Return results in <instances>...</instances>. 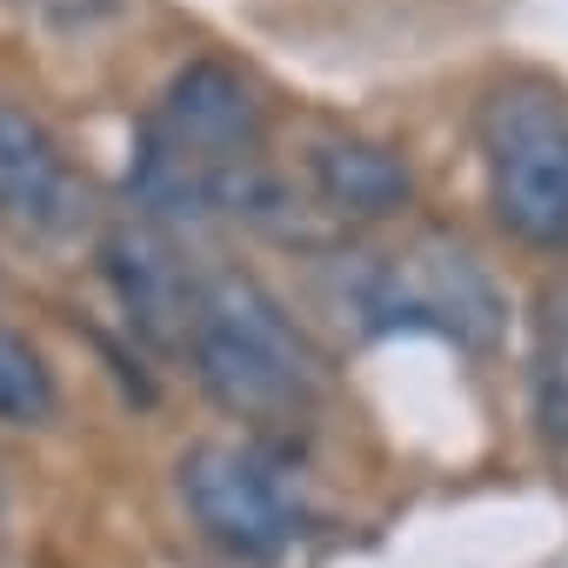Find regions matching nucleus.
<instances>
[{
  "label": "nucleus",
  "instance_id": "obj_1",
  "mask_svg": "<svg viewBox=\"0 0 568 568\" xmlns=\"http://www.w3.org/2000/svg\"><path fill=\"white\" fill-rule=\"evenodd\" d=\"M187 362L201 395L254 428H281V422H302L322 395V362L308 348V335L288 322L254 274H207L201 281V302L187 322Z\"/></svg>",
  "mask_w": 568,
  "mask_h": 568
},
{
  "label": "nucleus",
  "instance_id": "obj_2",
  "mask_svg": "<svg viewBox=\"0 0 568 568\" xmlns=\"http://www.w3.org/2000/svg\"><path fill=\"white\" fill-rule=\"evenodd\" d=\"M481 134V174L495 221L535 247H568V101L548 81H508L475 114Z\"/></svg>",
  "mask_w": 568,
  "mask_h": 568
},
{
  "label": "nucleus",
  "instance_id": "obj_3",
  "mask_svg": "<svg viewBox=\"0 0 568 568\" xmlns=\"http://www.w3.org/2000/svg\"><path fill=\"white\" fill-rule=\"evenodd\" d=\"M355 308L368 315V328H428V335H448L475 355H488L501 342V322H508L495 274L455 234H415L408 247L368 261Z\"/></svg>",
  "mask_w": 568,
  "mask_h": 568
},
{
  "label": "nucleus",
  "instance_id": "obj_4",
  "mask_svg": "<svg viewBox=\"0 0 568 568\" xmlns=\"http://www.w3.org/2000/svg\"><path fill=\"white\" fill-rule=\"evenodd\" d=\"M181 501L194 528L247 568H267L302 535V495L254 442H194L181 455Z\"/></svg>",
  "mask_w": 568,
  "mask_h": 568
},
{
  "label": "nucleus",
  "instance_id": "obj_5",
  "mask_svg": "<svg viewBox=\"0 0 568 568\" xmlns=\"http://www.w3.org/2000/svg\"><path fill=\"white\" fill-rule=\"evenodd\" d=\"M148 141L161 154H174L181 168H194L201 181H214L234 161H254L267 141V114L254 101V88L227 68V61H187L148 121Z\"/></svg>",
  "mask_w": 568,
  "mask_h": 568
},
{
  "label": "nucleus",
  "instance_id": "obj_6",
  "mask_svg": "<svg viewBox=\"0 0 568 568\" xmlns=\"http://www.w3.org/2000/svg\"><path fill=\"white\" fill-rule=\"evenodd\" d=\"M94 214L88 174L68 161L54 128L0 101V221L28 241H74Z\"/></svg>",
  "mask_w": 568,
  "mask_h": 568
},
{
  "label": "nucleus",
  "instance_id": "obj_7",
  "mask_svg": "<svg viewBox=\"0 0 568 568\" xmlns=\"http://www.w3.org/2000/svg\"><path fill=\"white\" fill-rule=\"evenodd\" d=\"M101 274L128 315V328H141L154 348H181L187 342V322H194V302H201V281L194 267L181 261L174 234L154 227V221H114L101 234Z\"/></svg>",
  "mask_w": 568,
  "mask_h": 568
},
{
  "label": "nucleus",
  "instance_id": "obj_8",
  "mask_svg": "<svg viewBox=\"0 0 568 568\" xmlns=\"http://www.w3.org/2000/svg\"><path fill=\"white\" fill-rule=\"evenodd\" d=\"M308 174V201L335 221V227H362V221H388L415 201V174L395 148L362 141V134H328L308 148L302 161Z\"/></svg>",
  "mask_w": 568,
  "mask_h": 568
},
{
  "label": "nucleus",
  "instance_id": "obj_9",
  "mask_svg": "<svg viewBox=\"0 0 568 568\" xmlns=\"http://www.w3.org/2000/svg\"><path fill=\"white\" fill-rule=\"evenodd\" d=\"M54 408H61V388L48 355L28 335L0 328V428H48Z\"/></svg>",
  "mask_w": 568,
  "mask_h": 568
}]
</instances>
